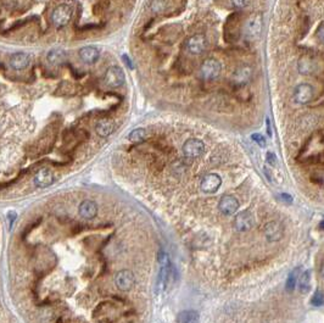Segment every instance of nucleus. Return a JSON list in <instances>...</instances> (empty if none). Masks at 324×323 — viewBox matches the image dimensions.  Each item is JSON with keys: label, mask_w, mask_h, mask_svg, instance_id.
Masks as SVG:
<instances>
[{"label": "nucleus", "mask_w": 324, "mask_h": 323, "mask_svg": "<svg viewBox=\"0 0 324 323\" xmlns=\"http://www.w3.org/2000/svg\"><path fill=\"white\" fill-rule=\"evenodd\" d=\"M284 234V229L281 223L276 221L268 222L264 226V236L268 241H278L281 240Z\"/></svg>", "instance_id": "13"}, {"label": "nucleus", "mask_w": 324, "mask_h": 323, "mask_svg": "<svg viewBox=\"0 0 324 323\" xmlns=\"http://www.w3.org/2000/svg\"><path fill=\"white\" fill-rule=\"evenodd\" d=\"M311 304H312L313 306H322L323 305V293L321 292V290H317V292L315 293V295H313L312 299H311Z\"/></svg>", "instance_id": "26"}, {"label": "nucleus", "mask_w": 324, "mask_h": 323, "mask_svg": "<svg viewBox=\"0 0 324 323\" xmlns=\"http://www.w3.org/2000/svg\"><path fill=\"white\" fill-rule=\"evenodd\" d=\"M55 181V177L51 170L49 169H41L34 176V184L38 188H46V187H50L51 184Z\"/></svg>", "instance_id": "12"}, {"label": "nucleus", "mask_w": 324, "mask_h": 323, "mask_svg": "<svg viewBox=\"0 0 324 323\" xmlns=\"http://www.w3.org/2000/svg\"><path fill=\"white\" fill-rule=\"evenodd\" d=\"M31 64V56L26 53H16L10 58V65L14 70H24Z\"/></svg>", "instance_id": "17"}, {"label": "nucleus", "mask_w": 324, "mask_h": 323, "mask_svg": "<svg viewBox=\"0 0 324 323\" xmlns=\"http://www.w3.org/2000/svg\"><path fill=\"white\" fill-rule=\"evenodd\" d=\"M251 138H252V140H254L255 143H257V144H259L261 148L266 147V139L263 138V135L257 134V133H254V134L251 135Z\"/></svg>", "instance_id": "27"}, {"label": "nucleus", "mask_w": 324, "mask_h": 323, "mask_svg": "<svg viewBox=\"0 0 324 323\" xmlns=\"http://www.w3.org/2000/svg\"><path fill=\"white\" fill-rule=\"evenodd\" d=\"M300 272H301V267H298L294 268V270L289 273L288 280H286V290H288V292H293V290L295 289L296 284H298V280L299 276H300Z\"/></svg>", "instance_id": "23"}, {"label": "nucleus", "mask_w": 324, "mask_h": 323, "mask_svg": "<svg viewBox=\"0 0 324 323\" xmlns=\"http://www.w3.org/2000/svg\"><path fill=\"white\" fill-rule=\"evenodd\" d=\"M281 200H283L284 203L286 204H291L293 203V198H291V195H289V194H281Z\"/></svg>", "instance_id": "29"}, {"label": "nucleus", "mask_w": 324, "mask_h": 323, "mask_svg": "<svg viewBox=\"0 0 324 323\" xmlns=\"http://www.w3.org/2000/svg\"><path fill=\"white\" fill-rule=\"evenodd\" d=\"M78 55H80L81 60L83 61L84 64L91 65V64H95L96 61L99 60L100 53H99L98 48L88 45V46H83V48H81L80 51H78Z\"/></svg>", "instance_id": "15"}, {"label": "nucleus", "mask_w": 324, "mask_h": 323, "mask_svg": "<svg viewBox=\"0 0 324 323\" xmlns=\"http://www.w3.org/2000/svg\"><path fill=\"white\" fill-rule=\"evenodd\" d=\"M323 32H324V29H323V23H321L320 28H318V31H317V37H318V39H320L321 42H323V39H324V34H323Z\"/></svg>", "instance_id": "30"}, {"label": "nucleus", "mask_w": 324, "mask_h": 323, "mask_svg": "<svg viewBox=\"0 0 324 323\" xmlns=\"http://www.w3.org/2000/svg\"><path fill=\"white\" fill-rule=\"evenodd\" d=\"M104 82L111 88H118L125 83V73L118 66H111L104 76Z\"/></svg>", "instance_id": "4"}, {"label": "nucleus", "mask_w": 324, "mask_h": 323, "mask_svg": "<svg viewBox=\"0 0 324 323\" xmlns=\"http://www.w3.org/2000/svg\"><path fill=\"white\" fill-rule=\"evenodd\" d=\"M168 276H170V268H168V262L162 263V267L159 273V280H157V290L162 292L167 284Z\"/></svg>", "instance_id": "22"}, {"label": "nucleus", "mask_w": 324, "mask_h": 323, "mask_svg": "<svg viewBox=\"0 0 324 323\" xmlns=\"http://www.w3.org/2000/svg\"><path fill=\"white\" fill-rule=\"evenodd\" d=\"M267 161L271 162L272 165L276 164V156H274V154H272V152L267 154Z\"/></svg>", "instance_id": "31"}, {"label": "nucleus", "mask_w": 324, "mask_h": 323, "mask_svg": "<svg viewBox=\"0 0 324 323\" xmlns=\"http://www.w3.org/2000/svg\"><path fill=\"white\" fill-rule=\"evenodd\" d=\"M251 76H252L251 67H249V66H243V67L237 70V72L234 73L233 76V80L238 86H244L246 85V83H249Z\"/></svg>", "instance_id": "18"}, {"label": "nucleus", "mask_w": 324, "mask_h": 323, "mask_svg": "<svg viewBox=\"0 0 324 323\" xmlns=\"http://www.w3.org/2000/svg\"><path fill=\"white\" fill-rule=\"evenodd\" d=\"M231 2L236 9H244L249 5L250 0H231Z\"/></svg>", "instance_id": "28"}, {"label": "nucleus", "mask_w": 324, "mask_h": 323, "mask_svg": "<svg viewBox=\"0 0 324 323\" xmlns=\"http://www.w3.org/2000/svg\"><path fill=\"white\" fill-rule=\"evenodd\" d=\"M135 283L134 275L130 270H122L116 273L115 284L122 292H130Z\"/></svg>", "instance_id": "5"}, {"label": "nucleus", "mask_w": 324, "mask_h": 323, "mask_svg": "<svg viewBox=\"0 0 324 323\" xmlns=\"http://www.w3.org/2000/svg\"><path fill=\"white\" fill-rule=\"evenodd\" d=\"M222 184V178L217 173H209L206 176H204V178L201 179V191L205 192L207 194H214L216 193L219 189Z\"/></svg>", "instance_id": "8"}, {"label": "nucleus", "mask_w": 324, "mask_h": 323, "mask_svg": "<svg viewBox=\"0 0 324 323\" xmlns=\"http://www.w3.org/2000/svg\"><path fill=\"white\" fill-rule=\"evenodd\" d=\"M200 315L195 310H184L177 316V323H199Z\"/></svg>", "instance_id": "20"}, {"label": "nucleus", "mask_w": 324, "mask_h": 323, "mask_svg": "<svg viewBox=\"0 0 324 323\" xmlns=\"http://www.w3.org/2000/svg\"><path fill=\"white\" fill-rule=\"evenodd\" d=\"M313 94L315 92H313L312 86L307 83H301L294 90V99L298 104L306 105L313 99Z\"/></svg>", "instance_id": "7"}, {"label": "nucleus", "mask_w": 324, "mask_h": 323, "mask_svg": "<svg viewBox=\"0 0 324 323\" xmlns=\"http://www.w3.org/2000/svg\"><path fill=\"white\" fill-rule=\"evenodd\" d=\"M262 24H263V22H262L261 14L251 15L250 19L246 21V24H245V33H246V36L254 39L257 38L262 31Z\"/></svg>", "instance_id": "9"}, {"label": "nucleus", "mask_w": 324, "mask_h": 323, "mask_svg": "<svg viewBox=\"0 0 324 323\" xmlns=\"http://www.w3.org/2000/svg\"><path fill=\"white\" fill-rule=\"evenodd\" d=\"M218 208L224 216H232L238 211L239 201L234 196L226 195L219 200Z\"/></svg>", "instance_id": "11"}, {"label": "nucleus", "mask_w": 324, "mask_h": 323, "mask_svg": "<svg viewBox=\"0 0 324 323\" xmlns=\"http://www.w3.org/2000/svg\"><path fill=\"white\" fill-rule=\"evenodd\" d=\"M147 138V130L144 128H137V129H133L132 132L128 134V139L133 143H139Z\"/></svg>", "instance_id": "25"}, {"label": "nucleus", "mask_w": 324, "mask_h": 323, "mask_svg": "<svg viewBox=\"0 0 324 323\" xmlns=\"http://www.w3.org/2000/svg\"><path fill=\"white\" fill-rule=\"evenodd\" d=\"M71 19H72V9H71V6L65 4L59 5L56 9H54L53 14H51V22L58 28L67 26Z\"/></svg>", "instance_id": "2"}, {"label": "nucleus", "mask_w": 324, "mask_h": 323, "mask_svg": "<svg viewBox=\"0 0 324 323\" xmlns=\"http://www.w3.org/2000/svg\"><path fill=\"white\" fill-rule=\"evenodd\" d=\"M78 214L86 219H91L98 214V205L93 200H83L78 208Z\"/></svg>", "instance_id": "16"}, {"label": "nucleus", "mask_w": 324, "mask_h": 323, "mask_svg": "<svg viewBox=\"0 0 324 323\" xmlns=\"http://www.w3.org/2000/svg\"><path fill=\"white\" fill-rule=\"evenodd\" d=\"M254 226V217L250 211H241L234 218V227L238 232H246Z\"/></svg>", "instance_id": "10"}, {"label": "nucleus", "mask_w": 324, "mask_h": 323, "mask_svg": "<svg viewBox=\"0 0 324 323\" xmlns=\"http://www.w3.org/2000/svg\"><path fill=\"white\" fill-rule=\"evenodd\" d=\"M46 60H48V63L53 66L61 65V64L66 60L65 50L60 48L53 49V50L49 51L48 55H46Z\"/></svg>", "instance_id": "19"}, {"label": "nucleus", "mask_w": 324, "mask_h": 323, "mask_svg": "<svg viewBox=\"0 0 324 323\" xmlns=\"http://www.w3.org/2000/svg\"><path fill=\"white\" fill-rule=\"evenodd\" d=\"M311 288V272L305 271L299 276V290L302 294H307Z\"/></svg>", "instance_id": "21"}, {"label": "nucleus", "mask_w": 324, "mask_h": 323, "mask_svg": "<svg viewBox=\"0 0 324 323\" xmlns=\"http://www.w3.org/2000/svg\"><path fill=\"white\" fill-rule=\"evenodd\" d=\"M315 64L307 58H303L299 61V71H300L302 75H310L312 73V71L315 70Z\"/></svg>", "instance_id": "24"}, {"label": "nucleus", "mask_w": 324, "mask_h": 323, "mask_svg": "<svg viewBox=\"0 0 324 323\" xmlns=\"http://www.w3.org/2000/svg\"><path fill=\"white\" fill-rule=\"evenodd\" d=\"M205 152V144L202 140L190 138L183 144V154L188 159H197Z\"/></svg>", "instance_id": "3"}, {"label": "nucleus", "mask_w": 324, "mask_h": 323, "mask_svg": "<svg viewBox=\"0 0 324 323\" xmlns=\"http://www.w3.org/2000/svg\"><path fill=\"white\" fill-rule=\"evenodd\" d=\"M206 46L207 41L202 34H195V36L190 37L185 43V49L192 55H200L206 50Z\"/></svg>", "instance_id": "6"}, {"label": "nucleus", "mask_w": 324, "mask_h": 323, "mask_svg": "<svg viewBox=\"0 0 324 323\" xmlns=\"http://www.w3.org/2000/svg\"><path fill=\"white\" fill-rule=\"evenodd\" d=\"M221 63L217 59L210 58L202 63L201 67H200V76L205 81H214L221 75Z\"/></svg>", "instance_id": "1"}, {"label": "nucleus", "mask_w": 324, "mask_h": 323, "mask_svg": "<svg viewBox=\"0 0 324 323\" xmlns=\"http://www.w3.org/2000/svg\"><path fill=\"white\" fill-rule=\"evenodd\" d=\"M115 122L108 118H101L96 122L95 125V132L99 137L101 138H108L115 132Z\"/></svg>", "instance_id": "14"}]
</instances>
